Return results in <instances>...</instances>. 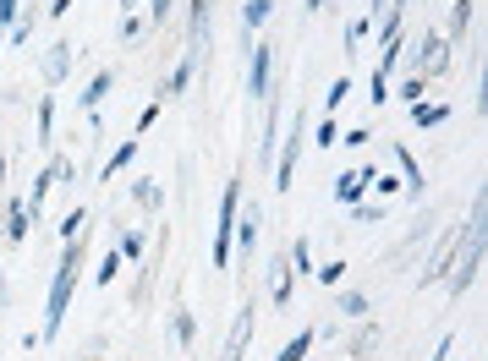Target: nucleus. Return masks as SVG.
<instances>
[{
    "mask_svg": "<svg viewBox=\"0 0 488 361\" xmlns=\"http://www.w3.org/2000/svg\"><path fill=\"white\" fill-rule=\"evenodd\" d=\"M77 268H83V241H72V247H66V258H61V268H55V279H50V307H45L39 345L61 334V323H66V307H72V290H77Z\"/></svg>",
    "mask_w": 488,
    "mask_h": 361,
    "instance_id": "nucleus-1",
    "label": "nucleus"
},
{
    "mask_svg": "<svg viewBox=\"0 0 488 361\" xmlns=\"http://www.w3.org/2000/svg\"><path fill=\"white\" fill-rule=\"evenodd\" d=\"M236 203H242V180H231L220 198V225H214V268H231L236 258Z\"/></svg>",
    "mask_w": 488,
    "mask_h": 361,
    "instance_id": "nucleus-2",
    "label": "nucleus"
},
{
    "mask_svg": "<svg viewBox=\"0 0 488 361\" xmlns=\"http://www.w3.org/2000/svg\"><path fill=\"white\" fill-rule=\"evenodd\" d=\"M302 142H307V115L291 121L285 153H274V187H280V192H291V175H296V153H302Z\"/></svg>",
    "mask_w": 488,
    "mask_h": 361,
    "instance_id": "nucleus-3",
    "label": "nucleus"
},
{
    "mask_svg": "<svg viewBox=\"0 0 488 361\" xmlns=\"http://www.w3.org/2000/svg\"><path fill=\"white\" fill-rule=\"evenodd\" d=\"M34 220H39V214H34V209H28L23 198H12L6 209H0V241L23 247V241H28V230H34Z\"/></svg>",
    "mask_w": 488,
    "mask_h": 361,
    "instance_id": "nucleus-4",
    "label": "nucleus"
},
{
    "mask_svg": "<svg viewBox=\"0 0 488 361\" xmlns=\"http://www.w3.org/2000/svg\"><path fill=\"white\" fill-rule=\"evenodd\" d=\"M274 50L280 44H253V55H247V93L253 99H264L269 83H274Z\"/></svg>",
    "mask_w": 488,
    "mask_h": 361,
    "instance_id": "nucleus-5",
    "label": "nucleus"
},
{
    "mask_svg": "<svg viewBox=\"0 0 488 361\" xmlns=\"http://www.w3.org/2000/svg\"><path fill=\"white\" fill-rule=\"evenodd\" d=\"M439 72H450V44H444V34H423L417 77H439Z\"/></svg>",
    "mask_w": 488,
    "mask_h": 361,
    "instance_id": "nucleus-6",
    "label": "nucleus"
},
{
    "mask_svg": "<svg viewBox=\"0 0 488 361\" xmlns=\"http://www.w3.org/2000/svg\"><path fill=\"white\" fill-rule=\"evenodd\" d=\"M55 180H72V159H50V164H45V175L34 180V192H28V209H34V214H39L45 198L55 192Z\"/></svg>",
    "mask_w": 488,
    "mask_h": 361,
    "instance_id": "nucleus-7",
    "label": "nucleus"
},
{
    "mask_svg": "<svg viewBox=\"0 0 488 361\" xmlns=\"http://www.w3.org/2000/svg\"><path fill=\"white\" fill-rule=\"evenodd\" d=\"M373 175H379L373 164H368V170H346V175L335 180V198H341L346 209H352V203H363V198H368V187H373Z\"/></svg>",
    "mask_w": 488,
    "mask_h": 361,
    "instance_id": "nucleus-8",
    "label": "nucleus"
},
{
    "mask_svg": "<svg viewBox=\"0 0 488 361\" xmlns=\"http://www.w3.org/2000/svg\"><path fill=\"white\" fill-rule=\"evenodd\" d=\"M406 6H412V0H384V12H379V34H373L379 50L401 39V28H406Z\"/></svg>",
    "mask_w": 488,
    "mask_h": 361,
    "instance_id": "nucleus-9",
    "label": "nucleus"
},
{
    "mask_svg": "<svg viewBox=\"0 0 488 361\" xmlns=\"http://www.w3.org/2000/svg\"><path fill=\"white\" fill-rule=\"evenodd\" d=\"M291 290H296V274L285 268V252H280V258H274V268H269V296H274V307H280V312L291 307Z\"/></svg>",
    "mask_w": 488,
    "mask_h": 361,
    "instance_id": "nucleus-10",
    "label": "nucleus"
},
{
    "mask_svg": "<svg viewBox=\"0 0 488 361\" xmlns=\"http://www.w3.org/2000/svg\"><path fill=\"white\" fill-rule=\"evenodd\" d=\"M247 339H253V307H242V312H236L231 339H225V361H242V356H247Z\"/></svg>",
    "mask_w": 488,
    "mask_h": 361,
    "instance_id": "nucleus-11",
    "label": "nucleus"
},
{
    "mask_svg": "<svg viewBox=\"0 0 488 361\" xmlns=\"http://www.w3.org/2000/svg\"><path fill=\"white\" fill-rule=\"evenodd\" d=\"M395 164H401V180H406V192L417 198V192H423V164H417V153H412L406 142H395Z\"/></svg>",
    "mask_w": 488,
    "mask_h": 361,
    "instance_id": "nucleus-12",
    "label": "nucleus"
},
{
    "mask_svg": "<svg viewBox=\"0 0 488 361\" xmlns=\"http://www.w3.org/2000/svg\"><path fill=\"white\" fill-rule=\"evenodd\" d=\"M466 28H472V0H455V6H450V23H444V44L455 50V44L466 39Z\"/></svg>",
    "mask_w": 488,
    "mask_h": 361,
    "instance_id": "nucleus-13",
    "label": "nucleus"
},
{
    "mask_svg": "<svg viewBox=\"0 0 488 361\" xmlns=\"http://www.w3.org/2000/svg\"><path fill=\"white\" fill-rule=\"evenodd\" d=\"M66 72H72V44L61 39V44H50V55H45V83L55 88V83L66 77Z\"/></svg>",
    "mask_w": 488,
    "mask_h": 361,
    "instance_id": "nucleus-14",
    "label": "nucleus"
},
{
    "mask_svg": "<svg viewBox=\"0 0 488 361\" xmlns=\"http://www.w3.org/2000/svg\"><path fill=\"white\" fill-rule=\"evenodd\" d=\"M110 83H115V77H110V72H94V83H88V93H77V104H83V110H88V115H94V110H99V104H105V93H110Z\"/></svg>",
    "mask_w": 488,
    "mask_h": 361,
    "instance_id": "nucleus-15",
    "label": "nucleus"
},
{
    "mask_svg": "<svg viewBox=\"0 0 488 361\" xmlns=\"http://www.w3.org/2000/svg\"><path fill=\"white\" fill-rule=\"evenodd\" d=\"M236 247H242V263L258 252V209H253V203L242 209V241H236Z\"/></svg>",
    "mask_w": 488,
    "mask_h": 361,
    "instance_id": "nucleus-16",
    "label": "nucleus"
},
{
    "mask_svg": "<svg viewBox=\"0 0 488 361\" xmlns=\"http://www.w3.org/2000/svg\"><path fill=\"white\" fill-rule=\"evenodd\" d=\"M274 17V0H247V12H242V34H253V28H264Z\"/></svg>",
    "mask_w": 488,
    "mask_h": 361,
    "instance_id": "nucleus-17",
    "label": "nucleus"
},
{
    "mask_svg": "<svg viewBox=\"0 0 488 361\" xmlns=\"http://www.w3.org/2000/svg\"><path fill=\"white\" fill-rule=\"evenodd\" d=\"M193 66H198V50H187V55H182V66L171 72V83H165V93H187V83H193Z\"/></svg>",
    "mask_w": 488,
    "mask_h": 361,
    "instance_id": "nucleus-18",
    "label": "nucleus"
},
{
    "mask_svg": "<svg viewBox=\"0 0 488 361\" xmlns=\"http://www.w3.org/2000/svg\"><path fill=\"white\" fill-rule=\"evenodd\" d=\"M132 159H137V137H126V142H121V148H115V153L105 159V180H110V175H121V170H126Z\"/></svg>",
    "mask_w": 488,
    "mask_h": 361,
    "instance_id": "nucleus-19",
    "label": "nucleus"
},
{
    "mask_svg": "<svg viewBox=\"0 0 488 361\" xmlns=\"http://www.w3.org/2000/svg\"><path fill=\"white\" fill-rule=\"evenodd\" d=\"M83 230H88V209H72V214L61 220V247H72V241H83Z\"/></svg>",
    "mask_w": 488,
    "mask_h": 361,
    "instance_id": "nucleus-20",
    "label": "nucleus"
},
{
    "mask_svg": "<svg viewBox=\"0 0 488 361\" xmlns=\"http://www.w3.org/2000/svg\"><path fill=\"white\" fill-rule=\"evenodd\" d=\"M335 307H341V317H352V323H363V317H368V296H357V290H341V296H335Z\"/></svg>",
    "mask_w": 488,
    "mask_h": 361,
    "instance_id": "nucleus-21",
    "label": "nucleus"
},
{
    "mask_svg": "<svg viewBox=\"0 0 488 361\" xmlns=\"http://www.w3.org/2000/svg\"><path fill=\"white\" fill-rule=\"evenodd\" d=\"M313 339H318V328H302V334H296V339H291V345H285V350L274 356V361H307V350H313Z\"/></svg>",
    "mask_w": 488,
    "mask_h": 361,
    "instance_id": "nucleus-22",
    "label": "nucleus"
},
{
    "mask_svg": "<svg viewBox=\"0 0 488 361\" xmlns=\"http://www.w3.org/2000/svg\"><path fill=\"white\" fill-rule=\"evenodd\" d=\"M313 279H318L324 290H335V285L346 279V263H341V258H330V263H318V268H313Z\"/></svg>",
    "mask_w": 488,
    "mask_h": 361,
    "instance_id": "nucleus-23",
    "label": "nucleus"
},
{
    "mask_svg": "<svg viewBox=\"0 0 488 361\" xmlns=\"http://www.w3.org/2000/svg\"><path fill=\"white\" fill-rule=\"evenodd\" d=\"M346 93H352V77H335V83H330V93H324V115H335V110L346 104Z\"/></svg>",
    "mask_w": 488,
    "mask_h": 361,
    "instance_id": "nucleus-24",
    "label": "nucleus"
},
{
    "mask_svg": "<svg viewBox=\"0 0 488 361\" xmlns=\"http://www.w3.org/2000/svg\"><path fill=\"white\" fill-rule=\"evenodd\" d=\"M313 142H318L324 153H330V148L341 142V126H335V115H324V121H318V132H313Z\"/></svg>",
    "mask_w": 488,
    "mask_h": 361,
    "instance_id": "nucleus-25",
    "label": "nucleus"
},
{
    "mask_svg": "<svg viewBox=\"0 0 488 361\" xmlns=\"http://www.w3.org/2000/svg\"><path fill=\"white\" fill-rule=\"evenodd\" d=\"M444 115H450L444 104H412V121L417 126H444Z\"/></svg>",
    "mask_w": 488,
    "mask_h": 361,
    "instance_id": "nucleus-26",
    "label": "nucleus"
},
{
    "mask_svg": "<svg viewBox=\"0 0 488 361\" xmlns=\"http://www.w3.org/2000/svg\"><path fill=\"white\" fill-rule=\"evenodd\" d=\"M39 137H45V142L55 137V93H45V99H39Z\"/></svg>",
    "mask_w": 488,
    "mask_h": 361,
    "instance_id": "nucleus-27",
    "label": "nucleus"
},
{
    "mask_svg": "<svg viewBox=\"0 0 488 361\" xmlns=\"http://www.w3.org/2000/svg\"><path fill=\"white\" fill-rule=\"evenodd\" d=\"M285 263H291V274H313V247L307 241H291V258Z\"/></svg>",
    "mask_w": 488,
    "mask_h": 361,
    "instance_id": "nucleus-28",
    "label": "nucleus"
},
{
    "mask_svg": "<svg viewBox=\"0 0 488 361\" xmlns=\"http://www.w3.org/2000/svg\"><path fill=\"white\" fill-rule=\"evenodd\" d=\"M171 339H176L182 350H187V345L198 339V328H193V312H176V323H171Z\"/></svg>",
    "mask_w": 488,
    "mask_h": 361,
    "instance_id": "nucleus-29",
    "label": "nucleus"
},
{
    "mask_svg": "<svg viewBox=\"0 0 488 361\" xmlns=\"http://www.w3.org/2000/svg\"><path fill=\"white\" fill-rule=\"evenodd\" d=\"M132 198H137L143 209H159V203H165V192H159V187H148V180H132Z\"/></svg>",
    "mask_w": 488,
    "mask_h": 361,
    "instance_id": "nucleus-30",
    "label": "nucleus"
},
{
    "mask_svg": "<svg viewBox=\"0 0 488 361\" xmlns=\"http://www.w3.org/2000/svg\"><path fill=\"white\" fill-rule=\"evenodd\" d=\"M121 263H126V258H121V252H110V258H105V263L94 268V279H99V285H110V279H121Z\"/></svg>",
    "mask_w": 488,
    "mask_h": 361,
    "instance_id": "nucleus-31",
    "label": "nucleus"
},
{
    "mask_svg": "<svg viewBox=\"0 0 488 361\" xmlns=\"http://www.w3.org/2000/svg\"><path fill=\"white\" fill-rule=\"evenodd\" d=\"M401 93H406V104H423V93H428V77H417V72H412V77L401 83Z\"/></svg>",
    "mask_w": 488,
    "mask_h": 361,
    "instance_id": "nucleus-32",
    "label": "nucleus"
},
{
    "mask_svg": "<svg viewBox=\"0 0 488 361\" xmlns=\"http://www.w3.org/2000/svg\"><path fill=\"white\" fill-rule=\"evenodd\" d=\"M121 258H126V263L143 258V230H126V236H121Z\"/></svg>",
    "mask_w": 488,
    "mask_h": 361,
    "instance_id": "nucleus-33",
    "label": "nucleus"
},
{
    "mask_svg": "<svg viewBox=\"0 0 488 361\" xmlns=\"http://www.w3.org/2000/svg\"><path fill=\"white\" fill-rule=\"evenodd\" d=\"M373 192L395 198V192H406V180H401V175H373Z\"/></svg>",
    "mask_w": 488,
    "mask_h": 361,
    "instance_id": "nucleus-34",
    "label": "nucleus"
},
{
    "mask_svg": "<svg viewBox=\"0 0 488 361\" xmlns=\"http://www.w3.org/2000/svg\"><path fill=\"white\" fill-rule=\"evenodd\" d=\"M148 23L165 28V23H171V0H148Z\"/></svg>",
    "mask_w": 488,
    "mask_h": 361,
    "instance_id": "nucleus-35",
    "label": "nucleus"
},
{
    "mask_svg": "<svg viewBox=\"0 0 488 361\" xmlns=\"http://www.w3.org/2000/svg\"><path fill=\"white\" fill-rule=\"evenodd\" d=\"M368 28H373V23H368V17H357V23H352V28H346V50H357V44H363V39H368Z\"/></svg>",
    "mask_w": 488,
    "mask_h": 361,
    "instance_id": "nucleus-36",
    "label": "nucleus"
},
{
    "mask_svg": "<svg viewBox=\"0 0 488 361\" xmlns=\"http://www.w3.org/2000/svg\"><path fill=\"white\" fill-rule=\"evenodd\" d=\"M373 345H379V323H373V328H363V334H357V339H352V350H357V356H368V350H373Z\"/></svg>",
    "mask_w": 488,
    "mask_h": 361,
    "instance_id": "nucleus-37",
    "label": "nucleus"
},
{
    "mask_svg": "<svg viewBox=\"0 0 488 361\" xmlns=\"http://www.w3.org/2000/svg\"><path fill=\"white\" fill-rule=\"evenodd\" d=\"M23 17V6H17V0H0V28H12Z\"/></svg>",
    "mask_w": 488,
    "mask_h": 361,
    "instance_id": "nucleus-38",
    "label": "nucleus"
},
{
    "mask_svg": "<svg viewBox=\"0 0 488 361\" xmlns=\"http://www.w3.org/2000/svg\"><path fill=\"white\" fill-rule=\"evenodd\" d=\"M143 28H148V23H143V17H126V23H121V39H126V44H132V39H143Z\"/></svg>",
    "mask_w": 488,
    "mask_h": 361,
    "instance_id": "nucleus-39",
    "label": "nucleus"
},
{
    "mask_svg": "<svg viewBox=\"0 0 488 361\" xmlns=\"http://www.w3.org/2000/svg\"><path fill=\"white\" fill-rule=\"evenodd\" d=\"M154 121H159V99H154V104H143V110H137V132H148V126H154Z\"/></svg>",
    "mask_w": 488,
    "mask_h": 361,
    "instance_id": "nucleus-40",
    "label": "nucleus"
},
{
    "mask_svg": "<svg viewBox=\"0 0 488 361\" xmlns=\"http://www.w3.org/2000/svg\"><path fill=\"white\" fill-rule=\"evenodd\" d=\"M368 99H373V104H384V99H390V77H379V72H373V93H368Z\"/></svg>",
    "mask_w": 488,
    "mask_h": 361,
    "instance_id": "nucleus-41",
    "label": "nucleus"
},
{
    "mask_svg": "<svg viewBox=\"0 0 488 361\" xmlns=\"http://www.w3.org/2000/svg\"><path fill=\"white\" fill-rule=\"evenodd\" d=\"M66 6H72V0H50V6H45V17H66Z\"/></svg>",
    "mask_w": 488,
    "mask_h": 361,
    "instance_id": "nucleus-42",
    "label": "nucleus"
},
{
    "mask_svg": "<svg viewBox=\"0 0 488 361\" xmlns=\"http://www.w3.org/2000/svg\"><path fill=\"white\" fill-rule=\"evenodd\" d=\"M121 12H126V17H137V0H121Z\"/></svg>",
    "mask_w": 488,
    "mask_h": 361,
    "instance_id": "nucleus-43",
    "label": "nucleus"
},
{
    "mask_svg": "<svg viewBox=\"0 0 488 361\" xmlns=\"http://www.w3.org/2000/svg\"><path fill=\"white\" fill-rule=\"evenodd\" d=\"M307 12H324V0H307Z\"/></svg>",
    "mask_w": 488,
    "mask_h": 361,
    "instance_id": "nucleus-44",
    "label": "nucleus"
},
{
    "mask_svg": "<svg viewBox=\"0 0 488 361\" xmlns=\"http://www.w3.org/2000/svg\"><path fill=\"white\" fill-rule=\"evenodd\" d=\"M0 175H6V159H0Z\"/></svg>",
    "mask_w": 488,
    "mask_h": 361,
    "instance_id": "nucleus-45",
    "label": "nucleus"
},
{
    "mask_svg": "<svg viewBox=\"0 0 488 361\" xmlns=\"http://www.w3.org/2000/svg\"><path fill=\"white\" fill-rule=\"evenodd\" d=\"M0 44H6V28H0Z\"/></svg>",
    "mask_w": 488,
    "mask_h": 361,
    "instance_id": "nucleus-46",
    "label": "nucleus"
}]
</instances>
